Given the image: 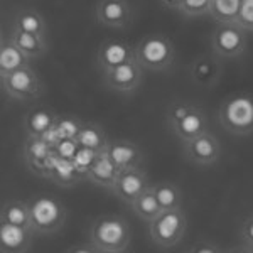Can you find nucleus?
<instances>
[{
    "mask_svg": "<svg viewBox=\"0 0 253 253\" xmlns=\"http://www.w3.org/2000/svg\"><path fill=\"white\" fill-rule=\"evenodd\" d=\"M89 240L96 245L100 253H122L130 250L132 230L124 216L103 214L91 224Z\"/></svg>",
    "mask_w": 253,
    "mask_h": 253,
    "instance_id": "1",
    "label": "nucleus"
},
{
    "mask_svg": "<svg viewBox=\"0 0 253 253\" xmlns=\"http://www.w3.org/2000/svg\"><path fill=\"white\" fill-rule=\"evenodd\" d=\"M218 120L223 128L233 135L253 133V96L248 93L226 96L219 105Z\"/></svg>",
    "mask_w": 253,
    "mask_h": 253,
    "instance_id": "2",
    "label": "nucleus"
},
{
    "mask_svg": "<svg viewBox=\"0 0 253 253\" xmlns=\"http://www.w3.org/2000/svg\"><path fill=\"white\" fill-rule=\"evenodd\" d=\"M31 228L36 235H52L66 223L68 211L59 199L49 194H36L29 199Z\"/></svg>",
    "mask_w": 253,
    "mask_h": 253,
    "instance_id": "3",
    "label": "nucleus"
},
{
    "mask_svg": "<svg viewBox=\"0 0 253 253\" xmlns=\"http://www.w3.org/2000/svg\"><path fill=\"white\" fill-rule=\"evenodd\" d=\"M135 58L147 71H167L175 59L174 42L162 34H149L135 44Z\"/></svg>",
    "mask_w": 253,
    "mask_h": 253,
    "instance_id": "4",
    "label": "nucleus"
},
{
    "mask_svg": "<svg viewBox=\"0 0 253 253\" xmlns=\"http://www.w3.org/2000/svg\"><path fill=\"white\" fill-rule=\"evenodd\" d=\"M187 231V216L182 208L162 210L157 218L149 223V236L159 248L175 247Z\"/></svg>",
    "mask_w": 253,
    "mask_h": 253,
    "instance_id": "5",
    "label": "nucleus"
},
{
    "mask_svg": "<svg viewBox=\"0 0 253 253\" xmlns=\"http://www.w3.org/2000/svg\"><path fill=\"white\" fill-rule=\"evenodd\" d=\"M0 83L3 93L17 101H34L44 95L42 80L31 64L0 78Z\"/></svg>",
    "mask_w": 253,
    "mask_h": 253,
    "instance_id": "6",
    "label": "nucleus"
},
{
    "mask_svg": "<svg viewBox=\"0 0 253 253\" xmlns=\"http://www.w3.org/2000/svg\"><path fill=\"white\" fill-rule=\"evenodd\" d=\"M211 49L223 59H236L247 49V31L236 22L218 24L211 36Z\"/></svg>",
    "mask_w": 253,
    "mask_h": 253,
    "instance_id": "7",
    "label": "nucleus"
},
{
    "mask_svg": "<svg viewBox=\"0 0 253 253\" xmlns=\"http://www.w3.org/2000/svg\"><path fill=\"white\" fill-rule=\"evenodd\" d=\"M147 69L142 66L140 63L135 59H130L124 64L112 68L110 71L103 73V81L115 93H122V95H128L140 88V84L144 83V73Z\"/></svg>",
    "mask_w": 253,
    "mask_h": 253,
    "instance_id": "8",
    "label": "nucleus"
},
{
    "mask_svg": "<svg viewBox=\"0 0 253 253\" xmlns=\"http://www.w3.org/2000/svg\"><path fill=\"white\" fill-rule=\"evenodd\" d=\"M182 154L189 162L196 166L208 167L218 162L221 156V144L216 138L213 132H205L201 135L194 137L193 140L182 144Z\"/></svg>",
    "mask_w": 253,
    "mask_h": 253,
    "instance_id": "9",
    "label": "nucleus"
},
{
    "mask_svg": "<svg viewBox=\"0 0 253 253\" xmlns=\"http://www.w3.org/2000/svg\"><path fill=\"white\" fill-rule=\"evenodd\" d=\"M147 187H150V182L144 167H130V169H122L118 172L115 184L110 191L122 203L130 206Z\"/></svg>",
    "mask_w": 253,
    "mask_h": 253,
    "instance_id": "10",
    "label": "nucleus"
},
{
    "mask_svg": "<svg viewBox=\"0 0 253 253\" xmlns=\"http://www.w3.org/2000/svg\"><path fill=\"white\" fill-rule=\"evenodd\" d=\"M96 20L110 29H124L133 19V9L128 0H98Z\"/></svg>",
    "mask_w": 253,
    "mask_h": 253,
    "instance_id": "11",
    "label": "nucleus"
},
{
    "mask_svg": "<svg viewBox=\"0 0 253 253\" xmlns=\"http://www.w3.org/2000/svg\"><path fill=\"white\" fill-rule=\"evenodd\" d=\"M130 59H135V47H132L125 41L108 39L101 42L96 51V68L100 69L101 75Z\"/></svg>",
    "mask_w": 253,
    "mask_h": 253,
    "instance_id": "12",
    "label": "nucleus"
},
{
    "mask_svg": "<svg viewBox=\"0 0 253 253\" xmlns=\"http://www.w3.org/2000/svg\"><path fill=\"white\" fill-rule=\"evenodd\" d=\"M52 145L49 144L44 137L38 135H27L22 145V159L24 164L32 174L42 177L44 174V162L51 156Z\"/></svg>",
    "mask_w": 253,
    "mask_h": 253,
    "instance_id": "13",
    "label": "nucleus"
},
{
    "mask_svg": "<svg viewBox=\"0 0 253 253\" xmlns=\"http://www.w3.org/2000/svg\"><path fill=\"white\" fill-rule=\"evenodd\" d=\"M34 231L31 228H24L19 224L0 221V250L3 253H20L31 248Z\"/></svg>",
    "mask_w": 253,
    "mask_h": 253,
    "instance_id": "14",
    "label": "nucleus"
},
{
    "mask_svg": "<svg viewBox=\"0 0 253 253\" xmlns=\"http://www.w3.org/2000/svg\"><path fill=\"white\" fill-rule=\"evenodd\" d=\"M170 132L174 133L179 140L184 144V142L193 140L194 137L201 135V133L208 132V117L203 112V108L193 105V108L186 113L177 124H174L172 126H169Z\"/></svg>",
    "mask_w": 253,
    "mask_h": 253,
    "instance_id": "15",
    "label": "nucleus"
},
{
    "mask_svg": "<svg viewBox=\"0 0 253 253\" xmlns=\"http://www.w3.org/2000/svg\"><path fill=\"white\" fill-rule=\"evenodd\" d=\"M107 152L118 169H130V167H142L144 162V152L137 144L126 138H113L108 142Z\"/></svg>",
    "mask_w": 253,
    "mask_h": 253,
    "instance_id": "16",
    "label": "nucleus"
},
{
    "mask_svg": "<svg viewBox=\"0 0 253 253\" xmlns=\"http://www.w3.org/2000/svg\"><path fill=\"white\" fill-rule=\"evenodd\" d=\"M118 172H120V169L113 162V159L110 157V154L107 150H101V152L96 154L93 164L89 166L86 179L93 184L105 187V189H112L117 181Z\"/></svg>",
    "mask_w": 253,
    "mask_h": 253,
    "instance_id": "17",
    "label": "nucleus"
},
{
    "mask_svg": "<svg viewBox=\"0 0 253 253\" xmlns=\"http://www.w3.org/2000/svg\"><path fill=\"white\" fill-rule=\"evenodd\" d=\"M9 38L12 39V42H14L22 52H26L32 61L44 58L49 51L47 38L39 36V34H32V32H27V31H22L15 26L10 27Z\"/></svg>",
    "mask_w": 253,
    "mask_h": 253,
    "instance_id": "18",
    "label": "nucleus"
},
{
    "mask_svg": "<svg viewBox=\"0 0 253 253\" xmlns=\"http://www.w3.org/2000/svg\"><path fill=\"white\" fill-rule=\"evenodd\" d=\"M31 61L32 59L29 56L20 51L12 42L10 38L5 39V36H2V42H0V78L17 71V69L24 66H29Z\"/></svg>",
    "mask_w": 253,
    "mask_h": 253,
    "instance_id": "19",
    "label": "nucleus"
},
{
    "mask_svg": "<svg viewBox=\"0 0 253 253\" xmlns=\"http://www.w3.org/2000/svg\"><path fill=\"white\" fill-rule=\"evenodd\" d=\"M76 140L80 142L81 147H86L95 152H101V150H107L110 138L105 132L103 125L96 124V122H83L81 125Z\"/></svg>",
    "mask_w": 253,
    "mask_h": 253,
    "instance_id": "20",
    "label": "nucleus"
},
{
    "mask_svg": "<svg viewBox=\"0 0 253 253\" xmlns=\"http://www.w3.org/2000/svg\"><path fill=\"white\" fill-rule=\"evenodd\" d=\"M58 115H56L52 110L47 108H38L32 110L24 118V130H26V135H38L42 137L47 130H51L52 126L58 122Z\"/></svg>",
    "mask_w": 253,
    "mask_h": 253,
    "instance_id": "21",
    "label": "nucleus"
},
{
    "mask_svg": "<svg viewBox=\"0 0 253 253\" xmlns=\"http://www.w3.org/2000/svg\"><path fill=\"white\" fill-rule=\"evenodd\" d=\"M47 179L54 184L61 187H71L78 184L80 181H83L84 175L76 169L73 159H58V162L52 167L51 174L47 175Z\"/></svg>",
    "mask_w": 253,
    "mask_h": 253,
    "instance_id": "22",
    "label": "nucleus"
},
{
    "mask_svg": "<svg viewBox=\"0 0 253 253\" xmlns=\"http://www.w3.org/2000/svg\"><path fill=\"white\" fill-rule=\"evenodd\" d=\"M219 63L210 56H201L191 64V76L201 86H213L219 78Z\"/></svg>",
    "mask_w": 253,
    "mask_h": 253,
    "instance_id": "23",
    "label": "nucleus"
},
{
    "mask_svg": "<svg viewBox=\"0 0 253 253\" xmlns=\"http://www.w3.org/2000/svg\"><path fill=\"white\" fill-rule=\"evenodd\" d=\"M0 221H7L12 224H19V226H24V228H31L29 201H20V199H9V201H5L2 205V210H0Z\"/></svg>",
    "mask_w": 253,
    "mask_h": 253,
    "instance_id": "24",
    "label": "nucleus"
},
{
    "mask_svg": "<svg viewBox=\"0 0 253 253\" xmlns=\"http://www.w3.org/2000/svg\"><path fill=\"white\" fill-rule=\"evenodd\" d=\"M130 208H132L133 213L145 223H150L154 218H157L162 211L161 205H159V199L156 196V191H154V186L147 187L144 193L130 205Z\"/></svg>",
    "mask_w": 253,
    "mask_h": 253,
    "instance_id": "25",
    "label": "nucleus"
},
{
    "mask_svg": "<svg viewBox=\"0 0 253 253\" xmlns=\"http://www.w3.org/2000/svg\"><path fill=\"white\" fill-rule=\"evenodd\" d=\"M12 26L19 27V29H22V31L32 32V34L44 36V38H47V34H49L46 19H44L36 9L17 10L14 15V24H12Z\"/></svg>",
    "mask_w": 253,
    "mask_h": 253,
    "instance_id": "26",
    "label": "nucleus"
},
{
    "mask_svg": "<svg viewBox=\"0 0 253 253\" xmlns=\"http://www.w3.org/2000/svg\"><path fill=\"white\" fill-rule=\"evenodd\" d=\"M154 191H156L159 205H161L162 210H177V208H182L184 196H182V191L179 189V186H175L174 182L161 181L157 184H154Z\"/></svg>",
    "mask_w": 253,
    "mask_h": 253,
    "instance_id": "27",
    "label": "nucleus"
},
{
    "mask_svg": "<svg viewBox=\"0 0 253 253\" xmlns=\"http://www.w3.org/2000/svg\"><path fill=\"white\" fill-rule=\"evenodd\" d=\"M242 0H211L210 17L218 24H233L238 19Z\"/></svg>",
    "mask_w": 253,
    "mask_h": 253,
    "instance_id": "28",
    "label": "nucleus"
},
{
    "mask_svg": "<svg viewBox=\"0 0 253 253\" xmlns=\"http://www.w3.org/2000/svg\"><path fill=\"white\" fill-rule=\"evenodd\" d=\"M81 125H83V120H80V118H76V117H59L52 128H54L56 135H58L61 140V138H66V137L76 138Z\"/></svg>",
    "mask_w": 253,
    "mask_h": 253,
    "instance_id": "29",
    "label": "nucleus"
},
{
    "mask_svg": "<svg viewBox=\"0 0 253 253\" xmlns=\"http://www.w3.org/2000/svg\"><path fill=\"white\" fill-rule=\"evenodd\" d=\"M210 9H211V0H184L179 12L184 17L193 19V17H203V15L210 14Z\"/></svg>",
    "mask_w": 253,
    "mask_h": 253,
    "instance_id": "30",
    "label": "nucleus"
},
{
    "mask_svg": "<svg viewBox=\"0 0 253 253\" xmlns=\"http://www.w3.org/2000/svg\"><path fill=\"white\" fill-rule=\"evenodd\" d=\"M96 154L98 152H95V150H91V149H86V147H80V150L76 152L75 159H73L76 169H78L80 172L84 175V179H86L88 169H89V166L93 164V161H95Z\"/></svg>",
    "mask_w": 253,
    "mask_h": 253,
    "instance_id": "31",
    "label": "nucleus"
},
{
    "mask_svg": "<svg viewBox=\"0 0 253 253\" xmlns=\"http://www.w3.org/2000/svg\"><path fill=\"white\" fill-rule=\"evenodd\" d=\"M80 147L81 145L76 138L66 137V138H61L52 149H54V152L58 154L61 159H75L76 152L80 150Z\"/></svg>",
    "mask_w": 253,
    "mask_h": 253,
    "instance_id": "32",
    "label": "nucleus"
},
{
    "mask_svg": "<svg viewBox=\"0 0 253 253\" xmlns=\"http://www.w3.org/2000/svg\"><path fill=\"white\" fill-rule=\"evenodd\" d=\"M240 252L253 253V214L248 216L240 230Z\"/></svg>",
    "mask_w": 253,
    "mask_h": 253,
    "instance_id": "33",
    "label": "nucleus"
},
{
    "mask_svg": "<svg viewBox=\"0 0 253 253\" xmlns=\"http://www.w3.org/2000/svg\"><path fill=\"white\" fill-rule=\"evenodd\" d=\"M236 24L242 26L245 31L253 32V0H242Z\"/></svg>",
    "mask_w": 253,
    "mask_h": 253,
    "instance_id": "34",
    "label": "nucleus"
},
{
    "mask_svg": "<svg viewBox=\"0 0 253 253\" xmlns=\"http://www.w3.org/2000/svg\"><path fill=\"white\" fill-rule=\"evenodd\" d=\"M193 108V105L191 103H182V101H177V103H172L169 107V110H167V125L172 126L174 124H177L179 120H181L182 117L186 115L189 110Z\"/></svg>",
    "mask_w": 253,
    "mask_h": 253,
    "instance_id": "35",
    "label": "nucleus"
},
{
    "mask_svg": "<svg viewBox=\"0 0 253 253\" xmlns=\"http://www.w3.org/2000/svg\"><path fill=\"white\" fill-rule=\"evenodd\" d=\"M186 252L189 253H221L224 252L219 245H216L214 242H210V240H199L191 245V248H187Z\"/></svg>",
    "mask_w": 253,
    "mask_h": 253,
    "instance_id": "36",
    "label": "nucleus"
},
{
    "mask_svg": "<svg viewBox=\"0 0 253 253\" xmlns=\"http://www.w3.org/2000/svg\"><path fill=\"white\" fill-rule=\"evenodd\" d=\"M68 252H75V253H100L98 247L91 242V240H88V242H84V243L73 245V248H69Z\"/></svg>",
    "mask_w": 253,
    "mask_h": 253,
    "instance_id": "37",
    "label": "nucleus"
},
{
    "mask_svg": "<svg viewBox=\"0 0 253 253\" xmlns=\"http://www.w3.org/2000/svg\"><path fill=\"white\" fill-rule=\"evenodd\" d=\"M184 0H161V3L166 7V9H172V10H179Z\"/></svg>",
    "mask_w": 253,
    "mask_h": 253,
    "instance_id": "38",
    "label": "nucleus"
}]
</instances>
